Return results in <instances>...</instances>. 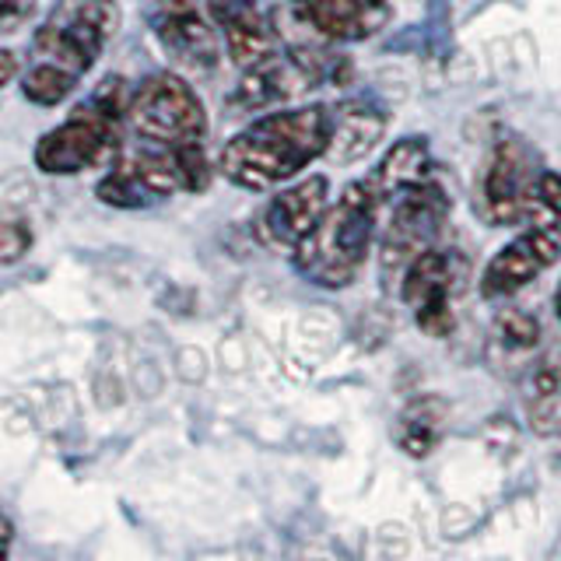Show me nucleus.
<instances>
[{
	"label": "nucleus",
	"instance_id": "f8f14e48",
	"mask_svg": "<svg viewBox=\"0 0 561 561\" xmlns=\"http://www.w3.org/2000/svg\"><path fill=\"white\" fill-rule=\"evenodd\" d=\"M530 151L523 148V140H499L495 151L488 158L484 169V215L491 225H513L523 215V193L534 180Z\"/></svg>",
	"mask_w": 561,
	"mask_h": 561
},
{
	"label": "nucleus",
	"instance_id": "4468645a",
	"mask_svg": "<svg viewBox=\"0 0 561 561\" xmlns=\"http://www.w3.org/2000/svg\"><path fill=\"white\" fill-rule=\"evenodd\" d=\"M386 134V113L379 105L355 99L344 102L337 113H333V137L327 154L333 162H358L368 151H373Z\"/></svg>",
	"mask_w": 561,
	"mask_h": 561
},
{
	"label": "nucleus",
	"instance_id": "a211bd4d",
	"mask_svg": "<svg viewBox=\"0 0 561 561\" xmlns=\"http://www.w3.org/2000/svg\"><path fill=\"white\" fill-rule=\"evenodd\" d=\"M526 228H561V175L551 169H537L530 186L523 193V215Z\"/></svg>",
	"mask_w": 561,
	"mask_h": 561
},
{
	"label": "nucleus",
	"instance_id": "423d86ee",
	"mask_svg": "<svg viewBox=\"0 0 561 561\" xmlns=\"http://www.w3.org/2000/svg\"><path fill=\"white\" fill-rule=\"evenodd\" d=\"M127 119L140 140L162 148L201 145L207 134L204 102L180 75H151L130 92Z\"/></svg>",
	"mask_w": 561,
	"mask_h": 561
},
{
	"label": "nucleus",
	"instance_id": "9b49d317",
	"mask_svg": "<svg viewBox=\"0 0 561 561\" xmlns=\"http://www.w3.org/2000/svg\"><path fill=\"white\" fill-rule=\"evenodd\" d=\"M327 193H330L327 175H309V180H298L295 186L280 190L260 218L267 242L295 250V245L312 232V225L327 215V207H330Z\"/></svg>",
	"mask_w": 561,
	"mask_h": 561
},
{
	"label": "nucleus",
	"instance_id": "aec40b11",
	"mask_svg": "<svg viewBox=\"0 0 561 561\" xmlns=\"http://www.w3.org/2000/svg\"><path fill=\"white\" fill-rule=\"evenodd\" d=\"M32 245V225L18 210L0 207V263H14L28 253Z\"/></svg>",
	"mask_w": 561,
	"mask_h": 561
},
{
	"label": "nucleus",
	"instance_id": "b1692460",
	"mask_svg": "<svg viewBox=\"0 0 561 561\" xmlns=\"http://www.w3.org/2000/svg\"><path fill=\"white\" fill-rule=\"evenodd\" d=\"M554 309H558V320H561V285H558V291H554Z\"/></svg>",
	"mask_w": 561,
	"mask_h": 561
},
{
	"label": "nucleus",
	"instance_id": "dca6fc26",
	"mask_svg": "<svg viewBox=\"0 0 561 561\" xmlns=\"http://www.w3.org/2000/svg\"><path fill=\"white\" fill-rule=\"evenodd\" d=\"M428 162H432V151H428V140L425 137H403L400 145H393L386 151V158L379 162L373 183L379 186L382 197H397L408 186L428 180Z\"/></svg>",
	"mask_w": 561,
	"mask_h": 561
},
{
	"label": "nucleus",
	"instance_id": "6e6552de",
	"mask_svg": "<svg viewBox=\"0 0 561 561\" xmlns=\"http://www.w3.org/2000/svg\"><path fill=\"white\" fill-rule=\"evenodd\" d=\"M393 201L397 207L382 239V267L386 274H393L400 267V277H403L408 263L417 253H425L428 245H435L438 232H443V225H446L449 201H446V193L432 183V175L397 193Z\"/></svg>",
	"mask_w": 561,
	"mask_h": 561
},
{
	"label": "nucleus",
	"instance_id": "f03ea898",
	"mask_svg": "<svg viewBox=\"0 0 561 561\" xmlns=\"http://www.w3.org/2000/svg\"><path fill=\"white\" fill-rule=\"evenodd\" d=\"M119 28L113 0H57L32 39V67L22 92L35 105H57L95 67L105 43Z\"/></svg>",
	"mask_w": 561,
	"mask_h": 561
},
{
	"label": "nucleus",
	"instance_id": "ddd939ff",
	"mask_svg": "<svg viewBox=\"0 0 561 561\" xmlns=\"http://www.w3.org/2000/svg\"><path fill=\"white\" fill-rule=\"evenodd\" d=\"M154 32L162 46L186 67H215L218 64V32L215 22L193 0H175L154 18Z\"/></svg>",
	"mask_w": 561,
	"mask_h": 561
},
{
	"label": "nucleus",
	"instance_id": "f3484780",
	"mask_svg": "<svg viewBox=\"0 0 561 561\" xmlns=\"http://www.w3.org/2000/svg\"><path fill=\"white\" fill-rule=\"evenodd\" d=\"M526 393V417L537 435H561V368L540 362L530 368L523 382Z\"/></svg>",
	"mask_w": 561,
	"mask_h": 561
},
{
	"label": "nucleus",
	"instance_id": "412c9836",
	"mask_svg": "<svg viewBox=\"0 0 561 561\" xmlns=\"http://www.w3.org/2000/svg\"><path fill=\"white\" fill-rule=\"evenodd\" d=\"M28 8H32V0H0V25L14 22V18H22Z\"/></svg>",
	"mask_w": 561,
	"mask_h": 561
},
{
	"label": "nucleus",
	"instance_id": "0eeeda50",
	"mask_svg": "<svg viewBox=\"0 0 561 561\" xmlns=\"http://www.w3.org/2000/svg\"><path fill=\"white\" fill-rule=\"evenodd\" d=\"M470 280V260L460 250H438L428 245L425 253H417L408 271L400 277V298L411 306L414 323L428 337H449L456 330L453 298L467 288Z\"/></svg>",
	"mask_w": 561,
	"mask_h": 561
},
{
	"label": "nucleus",
	"instance_id": "6ab92c4d",
	"mask_svg": "<svg viewBox=\"0 0 561 561\" xmlns=\"http://www.w3.org/2000/svg\"><path fill=\"white\" fill-rule=\"evenodd\" d=\"M495 337L505 351H534L540 344V323L523 309H505L495 323Z\"/></svg>",
	"mask_w": 561,
	"mask_h": 561
},
{
	"label": "nucleus",
	"instance_id": "1a4fd4ad",
	"mask_svg": "<svg viewBox=\"0 0 561 561\" xmlns=\"http://www.w3.org/2000/svg\"><path fill=\"white\" fill-rule=\"evenodd\" d=\"M561 256V228H526L513 242L488 260L481 277L484 298H505L526 288L537 274H543Z\"/></svg>",
	"mask_w": 561,
	"mask_h": 561
},
{
	"label": "nucleus",
	"instance_id": "39448f33",
	"mask_svg": "<svg viewBox=\"0 0 561 561\" xmlns=\"http://www.w3.org/2000/svg\"><path fill=\"white\" fill-rule=\"evenodd\" d=\"M210 183V165L201 145L162 148L151 145L134 151L102 175L95 197L110 207H151L172 193H197Z\"/></svg>",
	"mask_w": 561,
	"mask_h": 561
},
{
	"label": "nucleus",
	"instance_id": "2eb2a0df",
	"mask_svg": "<svg viewBox=\"0 0 561 561\" xmlns=\"http://www.w3.org/2000/svg\"><path fill=\"white\" fill-rule=\"evenodd\" d=\"M446 428V400L421 397L411 400L397 417V446L411 456V460H425L435 453L438 438Z\"/></svg>",
	"mask_w": 561,
	"mask_h": 561
},
{
	"label": "nucleus",
	"instance_id": "20e7f679",
	"mask_svg": "<svg viewBox=\"0 0 561 561\" xmlns=\"http://www.w3.org/2000/svg\"><path fill=\"white\" fill-rule=\"evenodd\" d=\"M130 92L123 78L102 81L99 92L78 105L57 130H49L35 145V165L46 175H75L84 169L110 165L119 154V130L127 119Z\"/></svg>",
	"mask_w": 561,
	"mask_h": 561
},
{
	"label": "nucleus",
	"instance_id": "f257e3e1",
	"mask_svg": "<svg viewBox=\"0 0 561 561\" xmlns=\"http://www.w3.org/2000/svg\"><path fill=\"white\" fill-rule=\"evenodd\" d=\"M333 137V110L298 105L253 119L221 148L218 169L242 190H271L309 169L327 154Z\"/></svg>",
	"mask_w": 561,
	"mask_h": 561
},
{
	"label": "nucleus",
	"instance_id": "7ed1b4c3",
	"mask_svg": "<svg viewBox=\"0 0 561 561\" xmlns=\"http://www.w3.org/2000/svg\"><path fill=\"white\" fill-rule=\"evenodd\" d=\"M382 193L373 180L351 183L337 204L312 225V232L295 245V267L320 288H347L365 267L376 236Z\"/></svg>",
	"mask_w": 561,
	"mask_h": 561
},
{
	"label": "nucleus",
	"instance_id": "4be33fe9",
	"mask_svg": "<svg viewBox=\"0 0 561 561\" xmlns=\"http://www.w3.org/2000/svg\"><path fill=\"white\" fill-rule=\"evenodd\" d=\"M14 78H18V60H14V53L0 49V88L11 84Z\"/></svg>",
	"mask_w": 561,
	"mask_h": 561
},
{
	"label": "nucleus",
	"instance_id": "9d476101",
	"mask_svg": "<svg viewBox=\"0 0 561 561\" xmlns=\"http://www.w3.org/2000/svg\"><path fill=\"white\" fill-rule=\"evenodd\" d=\"M291 18L316 39L362 43L390 25L393 11L386 0H295Z\"/></svg>",
	"mask_w": 561,
	"mask_h": 561
},
{
	"label": "nucleus",
	"instance_id": "5701e85b",
	"mask_svg": "<svg viewBox=\"0 0 561 561\" xmlns=\"http://www.w3.org/2000/svg\"><path fill=\"white\" fill-rule=\"evenodd\" d=\"M11 540H14V526H11V519L4 513H0V558H8Z\"/></svg>",
	"mask_w": 561,
	"mask_h": 561
}]
</instances>
